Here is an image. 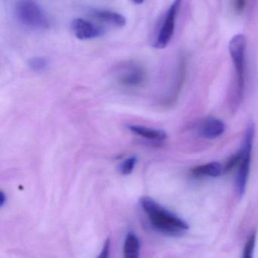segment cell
Here are the masks:
<instances>
[{
    "mask_svg": "<svg viewBox=\"0 0 258 258\" xmlns=\"http://www.w3.org/2000/svg\"><path fill=\"white\" fill-rule=\"evenodd\" d=\"M140 203L151 224L158 232L170 236L178 237L184 235L189 229L186 222L163 208L151 198H143Z\"/></svg>",
    "mask_w": 258,
    "mask_h": 258,
    "instance_id": "obj_1",
    "label": "cell"
},
{
    "mask_svg": "<svg viewBox=\"0 0 258 258\" xmlns=\"http://www.w3.org/2000/svg\"><path fill=\"white\" fill-rule=\"evenodd\" d=\"M245 49L246 38L243 34H236L231 39L229 51L235 69V78L231 96L233 108L238 106L244 94Z\"/></svg>",
    "mask_w": 258,
    "mask_h": 258,
    "instance_id": "obj_2",
    "label": "cell"
},
{
    "mask_svg": "<svg viewBox=\"0 0 258 258\" xmlns=\"http://www.w3.org/2000/svg\"><path fill=\"white\" fill-rule=\"evenodd\" d=\"M21 25L34 31H44L49 27V19L35 0H18L15 7Z\"/></svg>",
    "mask_w": 258,
    "mask_h": 258,
    "instance_id": "obj_3",
    "label": "cell"
},
{
    "mask_svg": "<svg viewBox=\"0 0 258 258\" xmlns=\"http://www.w3.org/2000/svg\"><path fill=\"white\" fill-rule=\"evenodd\" d=\"M181 4L182 0H173L166 12L153 43V46L155 49H164L171 41L174 34L176 17L180 9Z\"/></svg>",
    "mask_w": 258,
    "mask_h": 258,
    "instance_id": "obj_4",
    "label": "cell"
},
{
    "mask_svg": "<svg viewBox=\"0 0 258 258\" xmlns=\"http://www.w3.org/2000/svg\"><path fill=\"white\" fill-rule=\"evenodd\" d=\"M116 71L117 81L122 87L138 88L146 82V70L136 61H126L118 66Z\"/></svg>",
    "mask_w": 258,
    "mask_h": 258,
    "instance_id": "obj_5",
    "label": "cell"
},
{
    "mask_svg": "<svg viewBox=\"0 0 258 258\" xmlns=\"http://www.w3.org/2000/svg\"><path fill=\"white\" fill-rule=\"evenodd\" d=\"M72 32L74 35L81 40H93L102 37L105 29L90 21L84 19H76L72 21Z\"/></svg>",
    "mask_w": 258,
    "mask_h": 258,
    "instance_id": "obj_6",
    "label": "cell"
},
{
    "mask_svg": "<svg viewBox=\"0 0 258 258\" xmlns=\"http://www.w3.org/2000/svg\"><path fill=\"white\" fill-rule=\"evenodd\" d=\"M252 146L243 145V157L238 167L236 177V189L238 197H242L245 192L246 185L248 179L250 170V157H251Z\"/></svg>",
    "mask_w": 258,
    "mask_h": 258,
    "instance_id": "obj_7",
    "label": "cell"
},
{
    "mask_svg": "<svg viewBox=\"0 0 258 258\" xmlns=\"http://www.w3.org/2000/svg\"><path fill=\"white\" fill-rule=\"evenodd\" d=\"M91 15L100 23L105 24L115 28H123L126 25L124 16L117 12L107 10H93Z\"/></svg>",
    "mask_w": 258,
    "mask_h": 258,
    "instance_id": "obj_8",
    "label": "cell"
},
{
    "mask_svg": "<svg viewBox=\"0 0 258 258\" xmlns=\"http://www.w3.org/2000/svg\"><path fill=\"white\" fill-rule=\"evenodd\" d=\"M225 131V124L220 119L209 117L205 119L199 128L202 137L208 140L217 138Z\"/></svg>",
    "mask_w": 258,
    "mask_h": 258,
    "instance_id": "obj_9",
    "label": "cell"
},
{
    "mask_svg": "<svg viewBox=\"0 0 258 258\" xmlns=\"http://www.w3.org/2000/svg\"><path fill=\"white\" fill-rule=\"evenodd\" d=\"M131 132L136 135L140 136L143 138L154 141H162L167 138V135L162 130L153 129V128L145 127L142 126L131 125L128 126Z\"/></svg>",
    "mask_w": 258,
    "mask_h": 258,
    "instance_id": "obj_10",
    "label": "cell"
},
{
    "mask_svg": "<svg viewBox=\"0 0 258 258\" xmlns=\"http://www.w3.org/2000/svg\"><path fill=\"white\" fill-rule=\"evenodd\" d=\"M140 242L134 232H129L123 244V256L125 258H137L140 254Z\"/></svg>",
    "mask_w": 258,
    "mask_h": 258,
    "instance_id": "obj_11",
    "label": "cell"
},
{
    "mask_svg": "<svg viewBox=\"0 0 258 258\" xmlns=\"http://www.w3.org/2000/svg\"><path fill=\"white\" fill-rule=\"evenodd\" d=\"M223 171V167L218 162H211L204 165L197 166L191 170L196 176H211L217 177Z\"/></svg>",
    "mask_w": 258,
    "mask_h": 258,
    "instance_id": "obj_12",
    "label": "cell"
},
{
    "mask_svg": "<svg viewBox=\"0 0 258 258\" xmlns=\"http://www.w3.org/2000/svg\"><path fill=\"white\" fill-rule=\"evenodd\" d=\"M28 66L34 72H43L47 69L48 61L43 57H34L28 61Z\"/></svg>",
    "mask_w": 258,
    "mask_h": 258,
    "instance_id": "obj_13",
    "label": "cell"
},
{
    "mask_svg": "<svg viewBox=\"0 0 258 258\" xmlns=\"http://www.w3.org/2000/svg\"><path fill=\"white\" fill-rule=\"evenodd\" d=\"M255 243H256V233L253 232L250 235L245 245H244V250H243V257L251 258L253 256Z\"/></svg>",
    "mask_w": 258,
    "mask_h": 258,
    "instance_id": "obj_14",
    "label": "cell"
},
{
    "mask_svg": "<svg viewBox=\"0 0 258 258\" xmlns=\"http://www.w3.org/2000/svg\"><path fill=\"white\" fill-rule=\"evenodd\" d=\"M137 163V158L135 156L131 157L123 161L120 167V172L123 175H129L132 173Z\"/></svg>",
    "mask_w": 258,
    "mask_h": 258,
    "instance_id": "obj_15",
    "label": "cell"
},
{
    "mask_svg": "<svg viewBox=\"0 0 258 258\" xmlns=\"http://www.w3.org/2000/svg\"><path fill=\"white\" fill-rule=\"evenodd\" d=\"M242 150L240 151V152H238V153L235 154V155H232V156L229 158V161H227V163H226L225 167H223V171H230L232 168L236 167V166L238 165V164H239L240 162H241V159H242Z\"/></svg>",
    "mask_w": 258,
    "mask_h": 258,
    "instance_id": "obj_16",
    "label": "cell"
},
{
    "mask_svg": "<svg viewBox=\"0 0 258 258\" xmlns=\"http://www.w3.org/2000/svg\"><path fill=\"white\" fill-rule=\"evenodd\" d=\"M232 7L237 14H241L245 10L247 0H232Z\"/></svg>",
    "mask_w": 258,
    "mask_h": 258,
    "instance_id": "obj_17",
    "label": "cell"
},
{
    "mask_svg": "<svg viewBox=\"0 0 258 258\" xmlns=\"http://www.w3.org/2000/svg\"><path fill=\"white\" fill-rule=\"evenodd\" d=\"M110 239H107L104 244L103 247H102V251H101L99 257L100 258H107L109 255L110 251Z\"/></svg>",
    "mask_w": 258,
    "mask_h": 258,
    "instance_id": "obj_18",
    "label": "cell"
},
{
    "mask_svg": "<svg viewBox=\"0 0 258 258\" xmlns=\"http://www.w3.org/2000/svg\"><path fill=\"white\" fill-rule=\"evenodd\" d=\"M7 195L4 192V191H1V192H0V207L1 208H4L5 204L7 203Z\"/></svg>",
    "mask_w": 258,
    "mask_h": 258,
    "instance_id": "obj_19",
    "label": "cell"
},
{
    "mask_svg": "<svg viewBox=\"0 0 258 258\" xmlns=\"http://www.w3.org/2000/svg\"><path fill=\"white\" fill-rule=\"evenodd\" d=\"M133 2L136 4H142L144 3L146 0H132Z\"/></svg>",
    "mask_w": 258,
    "mask_h": 258,
    "instance_id": "obj_20",
    "label": "cell"
}]
</instances>
